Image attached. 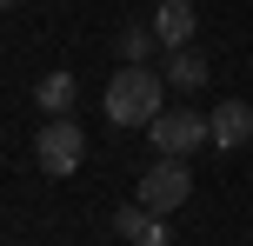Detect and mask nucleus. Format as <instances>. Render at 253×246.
<instances>
[{
  "label": "nucleus",
  "mask_w": 253,
  "mask_h": 246,
  "mask_svg": "<svg viewBox=\"0 0 253 246\" xmlns=\"http://www.w3.org/2000/svg\"><path fill=\"white\" fill-rule=\"evenodd\" d=\"M167 73H153L147 60H120V73L107 80L100 93V113L114 120V127H153V120L167 113Z\"/></svg>",
  "instance_id": "f257e3e1"
},
{
  "label": "nucleus",
  "mask_w": 253,
  "mask_h": 246,
  "mask_svg": "<svg viewBox=\"0 0 253 246\" xmlns=\"http://www.w3.org/2000/svg\"><path fill=\"white\" fill-rule=\"evenodd\" d=\"M34 160H40V173H47V180L80 173V160H87V133H80V120H74V113L47 120V127L34 133Z\"/></svg>",
  "instance_id": "f03ea898"
},
{
  "label": "nucleus",
  "mask_w": 253,
  "mask_h": 246,
  "mask_svg": "<svg viewBox=\"0 0 253 246\" xmlns=\"http://www.w3.org/2000/svg\"><path fill=\"white\" fill-rule=\"evenodd\" d=\"M187 200H193V173H187V160L160 153L147 173H140V207H147V213H180Z\"/></svg>",
  "instance_id": "7ed1b4c3"
},
{
  "label": "nucleus",
  "mask_w": 253,
  "mask_h": 246,
  "mask_svg": "<svg viewBox=\"0 0 253 246\" xmlns=\"http://www.w3.org/2000/svg\"><path fill=\"white\" fill-rule=\"evenodd\" d=\"M147 140H153V153H173V160H187L200 140H213V120H200L193 106H167V113L147 127Z\"/></svg>",
  "instance_id": "20e7f679"
},
{
  "label": "nucleus",
  "mask_w": 253,
  "mask_h": 246,
  "mask_svg": "<svg viewBox=\"0 0 253 246\" xmlns=\"http://www.w3.org/2000/svg\"><path fill=\"white\" fill-rule=\"evenodd\" d=\"M193 34H200V13H193V0H160V7H153V40H160V53L193 47Z\"/></svg>",
  "instance_id": "39448f33"
},
{
  "label": "nucleus",
  "mask_w": 253,
  "mask_h": 246,
  "mask_svg": "<svg viewBox=\"0 0 253 246\" xmlns=\"http://www.w3.org/2000/svg\"><path fill=\"white\" fill-rule=\"evenodd\" d=\"M207 120H213V146H227V153L253 140V106H247V100H220Z\"/></svg>",
  "instance_id": "423d86ee"
},
{
  "label": "nucleus",
  "mask_w": 253,
  "mask_h": 246,
  "mask_svg": "<svg viewBox=\"0 0 253 246\" xmlns=\"http://www.w3.org/2000/svg\"><path fill=\"white\" fill-rule=\"evenodd\" d=\"M74 100H80V80L67 73V67H53V73H40V87H34V106H40L47 120L74 113Z\"/></svg>",
  "instance_id": "0eeeda50"
},
{
  "label": "nucleus",
  "mask_w": 253,
  "mask_h": 246,
  "mask_svg": "<svg viewBox=\"0 0 253 246\" xmlns=\"http://www.w3.org/2000/svg\"><path fill=\"white\" fill-rule=\"evenodd\" d=\"M114 233H120L126 246H167V226H160V213H147L140 200L114 213Z\"/></svg>",
  "instance_id": "6e6552de"
},
{
  "label": "nucleus",
  "mask_w": 253,
  "mask_h": 246,
  "mask_svg": "<svg viewBox=\"0 0 253 246\" xmlns=\"http://www.w3.org/2000/svg\"><path fill=\"white\" fill-rule=\"evenodd\" d=\"M160 73H167V87H173V93H200V87H207V60H200L193 47L167 53V67H160Z\"/></svg>",
  "instance_id": "1a4fd4ad"
},
{
  "label": "nucleus",
  "mask_w": 253,
  "mask_h": 246,
  "mask_svg": "<svg viewBox=\"0 0 253 246\" xmlns=\"http://www.w3.org/2000/svg\"><path fill=\"white\" fill-rule=\"evenodd\" d=\"M114 47H120V60H147V53L160 47V40H153V20H133V27H120V40H114Z\"/></svg>",
  "instance_id": "9d476101"
},
{
  "label": "nucleus",
  "mask_w": 253,
  "mask_h": 246,
  "mask_svg": "<svg viewBox=\"0 0 253 246\" xmlns=\"http://www.w3.org/2000/svg\"><path fill=\"white\" fill-rule=\"evenodd\" d=\"M7 7H20V0H7Z\"/></svg>",
  "instance_id": "9b49d317"
}]
</instances>
